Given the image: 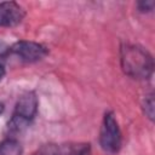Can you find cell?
Listing matches in <instances>:
<instances>
[{
	"mask_svg": "<svg viewBox=\"0 0 155 155\" xmlns=\"http://www.w3.org/2000/svg\"><path fill=\"white\" fill-rule=\"evenodd\" d=\"M120 67L125 75L133 80L145 81L153 76L154 58L138 44L124 42L120 46Z\"/></svg>",
	"mask_w": 155,
	"mask_h": 155,
	"instance_id": "obj_1",
	"label": "cell"
},
{
	"mask_svg": "<svg viewBox=\"0 0 155 155\" xmlns=\"http://www.w3.org/2000/svg\"><path fill=\"white\" fill-rule=\"evenodd\" d=\"M39 110V98L34 91H27L22 93L12 113V116L7 124V128L11 133L17 134L23 132L36 117Z\"/></svg>",
	"mask_w": 155,
	"mask_h": 155,
	"instance_id": "obj_2",
	"label": "cell"
},
{
	"mask_svg": "<svg viewBox=\"0 0 155 155\" xmlns=\"http://www.w3.org/2000/svg\"><path fill=\"white\" fill-rule=\"evenodd\" d=\"M98 140L102 150L109 155L117 154L122 147V133L113 110H107L103 115Z\"/></svg>",
	"mask_w": 155,
	"mask_h": 155,
	"instance_id": "obj_3",
	"label": "cell"
},
{
	"mask_svg": "<svg viewBox=\"0 0 155 155\" xmlns=\"http://www.w3.org/2000/svg\"><path fill=\"white\" fill-rule=\"evenodd\" d=\"M16 56L23 63H36L42 61L48 54V48L40 42L30 40H19L12 44L4 56Z\"/></svg>",
	"mask_w": 155,
	"mask_h": 155,
	"instance_id": "obj_4",
	"label": "cell"
},
{
	"mask_svg": "<svg viewBox=\"0 0 155 155\" xmlns=\"http://www.w3.org/2000/svg\"><path fill=\"white\" fill-rule=\"evenodd\" d=\"M25 17V10L16 1L0 2V27L12 28L22 23Z\"/></svg>",
	"mask_w": 155,
	"mask_h": 155,
	"instance_id": "obj_5",
	"label": "cell"
},
{
	"mask_svg": "<svg viewBox=\"0 0 155 155\" xmlns=\"http://www.w3.org/2000/svg\"><path fill=\"white\" fill-rule=\"evenodd\" d=\"M62 155H92V149L90 143H68L61 148Z\"/></svg>",
	"mask_w": 155,
	"mask_h": 155,
	"instance_id": "obj_6",
	"label": "cell"
},
{
	"mask_svg": "<svg viewBox=\"0 0 155 155\" xmlns=\"http://www.w3.org/2000/svg\"><path fill=\"white\" fill-rule=\"evenodd\" d=\"M23 148L15 137L5 138L0 142V155H22Z\"/></svg>",
	"mask_w": 155,
	"mask_h": 155,
	"instance_id": "obj_7",
	"label": "cell"
},
{
	"mask_svg": "<svg viewBox=\"0 0 155 155\" xmlns=\"http://www.w3.org/2000/svg\"><path fill=\"white\" fill-rule=\"evenodd\" d=\"M142 110L143 114L153 122L154 121V93L149 92L144 96L142 101Z\"/></svg>",
	"mask_w": 155,
	"mask_h": 155,
	"instance_id": "obj_8",
	"label": "cell"
},
{
	"mask_svg": "<svg viewBox=\"0 0 155 155\" xmlns=\"http://www.w3.org/2000/svg\"><path fill=\"white\" fill-rule=\"evenodd\" d=\"M31 155H62L61 148L56 143H45L40 145Z\"/></svg>",
	"mask_w": 155,
	"mask_h": 155,
	"instance_id": "obj_9",
	"label": "cell"
},
{
	"mask_svg": "<svg viewBox=\"0 0 155 155\" xmlns=\"http://www.w3.org/2000/svg\"><path fill=\"white\" fill-rule=\"evenodd\" d=\"M154 6H155V1H154V0H140V1H137V2H136L137 11L140 12V13H149V12H153Z\"/></svg>",
	"mask_w": 155,
	"mask_h": 155,
	"instance_id": "obj_10",
	"label": "cell"
},
{
	"mask_svg": "<svg viewBox=\"0 0 155 155\" xmlns=\"http://www.w3.org/2000/svg\"><path fill=\"white\" fill-rule=\"evenodd\" d=\"M5 75H6V69H5V65L0 62V81L5 78Z\"/></svg>",
	"mask_w": 155,
	"mask_h": 155,
	"instance_id": "obj_11",
	"label": "cell"
},
{
	"mask_svg": "<svg viewBox=\"0 0 155 155\" xmlns=\"http://www.w3.org/2000/svg\"><path fill=\"white\" fill-rule=\"evenodd\" d=\"M4 109H5V108H4V104H2L1 102H0V115H1L2 113H4Z\"/></svg>",
	"mask_w": 155,
	"mask_h": 155,
	"instance_id": "obj_12",
	"label": "cell"
}]
</instances>
